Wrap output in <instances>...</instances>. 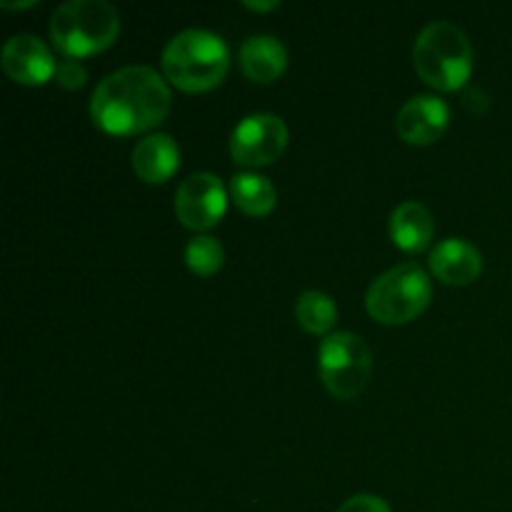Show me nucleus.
Returning <instances> with one entry per match:
<instances>
[{"mask_svg": "<svg viewBox=\"0 0 512 512\" xmlns=\"http://www.w3.org/2000/svg\"><path fill=\"white\" fill-rule=\"evenodd\" d=\"M173 108L165 75L148 65H128L100 80L90 98V118L103 133L130 138L158 128Z\"/></svg>", "mask_w": 512, "mask_h": 512, "instance_id": "obj_1", "label": "nucleus"}, {"mask_svg": "<svg viewBox=\"0 0 512 512\" xmlns=\"http://www.w3.org/2000/svg\"><path fill=\"white\" fill-rule=\"evenodd\" d=\"M160 65L165 80L183 93H208L228 75L230 50L220 35L190 28L170 38Z\"/></svg>", "mask_w": 512, "mask_h": 512, "instance_id": "obj_2", "label": "nucleus"}, {"mask_svg": "<svg viewBox=\"0 0 512 512\" xmlns=\"http://www.w3.org/2000/svg\"><path fill=\"white\" fill-rule=\"evenodd\" d=\"M415 73L435 90L453 93L473 75V48L463 30L448 20H435L420 30L413 48Z\"/></svg>", "mask_w": 512, "mask_h": 512, "instance_id": "obj_3", "label": "nucleus"}, {"mask_svg": "<svg viewBox=\"0 0 512 512\" xmlns=\"http://www.w3.org/2000/svg\"><path fill=\"white\" fill-rule=\"evenodd\" d=\"M120 33V13L108 0H70L50 18V38L65 58L103 53Z\"/></svg>", "mask_w": 512, "mask_h": 512, "instance_id": "obj_4", "label": "nucleus"}, {"mask_svg": "<svg viewBox=\"0 0 512 512\" xmlns=\"http://www.w3.org/2000/svg\"><path fill=\"white\" fill-rule=\"evenodd\" d=\"M433 300L430 275L418 263H403L373 280L365 308L373 320L383 325H405L420 318Z\"/></svg>", "mask_w": 512, "mask_h": 512, "instance_id": "obj_5", "label": "nucleus"}, {"mask_svg": "<svg viewBox=\"0 0 512 512\" xmlns=\"http://www.w3.org/2000/svg\"><path fill=\"white\" fill-rule=\"evenodd\" d=\"M318 370L325 390L338 400H353L368 388L373 355L368 343L355 333H333L318 350Z\"/></svg>", "mask_w": 512, "mask_h": 512, "instance_id": "obj_6", "label": "nucleus"}, {"mask_svg": "<svg viewBox=\"0 0 512 512\" xmlns=\"http://www.w3.org/2000/svg\"><path fill=\"white\" fill-rule=\"evenodd\" d=\"M288 125L273 113H255L240 120L230 135V158L240 168H265L288 148Z\"/></svg>", "mask_w": 512, "mask_h": 512, "instance_id": "obj_7", "label": "nucleus"}, {"mask_svg": "<svg viewBox=\"0 0 512 512\" xmlns=\"http://www.w3.org/2000/svg\"><path fill=\"white\" fill-rule=\"evenodd\" d=\"M228 210V190L213 173H195L175 193V215L180 225L195 233L215 228Z\"/></svg>", "mask_w": 512, "mask_h": 512, "instance_id": "obj_8", "label": "nucleus"}, {"mask_svg": "<svg viewBox=\"0 0 512 512\" xmlns=\"http://www.w3.org/2000/svg\"><path fill=\"white\" fill-rule=\"evenodd\" d=\"M0 65L3 73L8 75L13 83L18 85H45L48 80L55 78V55L50 53L48 45L35 35H13L8 43L3 45V55H0Z\"/></svg>", "mask_w": 512, "mask_h": 512, "instance_id": "obj_9", "label": "nucleus"}, {"mask_svg": "<svg viewBox=\"0 0 512 512\" xmlns=\"http://www.w3.org/2000/svg\"><path fill=\"white\" fill-rule=\"evenodd\" d=\"M450 125V108L435 95H415L395 118L400 140L408 145H433Z\"/></svg>", "mask_w": 512, "mask_h": 512, "instance_id": "obj_10", "label": "nucleus"}, {"mask_svg": "<svg viewBox=\"0 0 512 512\" xmlns=\"http://www.w3.org/2000/svg\"><path fill=\"white\" fill-rule=\"evenodd\" d=\"M430 270L435 278L453 288L475 283L483 273V255L473 243L460 238H448L435 245L430 253Z\"/></svg>", "mask_w": 512, "mask_h": 512, "instance_id": "obj_11", "label": "nucleus"}, {"mask_svg": "<svg viewBox=\"0 0 512 512\" xmlns=\"http://www.w3.org/2000/svg\"><path fill=\"white\" fill-rule=\"evenodd\" d=\"M180 165V148L168 133H150L133 148V170L143 183L163 185Z\"/></svg>", "mask_w": 512, "mask_h": 512, "instance_id": "obj_12", "label": "nucleus"}, {"mask_svg": "<svg viewBox=\"0 0 512 512\" xmlns=\"http://www.w3.org/2000/svg\"><path fill=\"white\" fill-rule=\"evenodd\" d=\"M288 68V50L273 35H253L240 45V70L250 83H275Z\"/></svg>", "mask_w": 512, "mask_h": 512, "instance_id": "obj_13", "label": "nucleus"}, {"mask_svg": "<svg viewBox=\"0 0 512 512\" xmlns=\"http://www.w3.org/2000/svg\"><path fill=\"white\" fill-rule=\"evenodd\" d=\"M435 235L433 213L423 203H400L390 215V240L403 253H423Z\"/></svg>", "mask_w": 512, "mask_h": 512, "instance_id": "obj_14", "label": "nucleus"}, {"mask_svg": "<svg viewBox=\"0 0 512 512\" xmlns=\"http://www.w3.org/2000/svg\"><path fill=\"white\" fill-rule=\"evenodd\" d=\"M230 200L240 213L250 218H265L275 210L278 193L275 185L260 173H238L230 180Z\"/></svg>", "mask_w": 512, "mask_h": 512, "instance_id": "obj_15", "label": "nucleus"}, {"mask_svg": "<svg viewBox=\"0 0 512 512\" xmlns=\"http://www.w3.org/2000/svg\"><path fill=\"white\" fill-rule=\"evenodd\" d=\"M295 320L310 335H328L338 323V305L328 293L308 290L295 303Z\"/></svg>", "mask_w": 512, "mask_h": 512, "instance_id": "obj_16", "label": "nucleus"}, {"mask_svg": "<svg viewBox=\"0 0 512 512\" xmlns=\"http://www.w3.org/2000/svg\"><path fill=\"white\" fill-rule=\"evenodd\" d=\"M223 245L213 238V235H195L188 245H185V265L190 273L200 275V278H210L223 268Z\"/></svg>", "mask_w": 512, "mask_h": 512, "instance_id": "obj_17", "label": "nucleus"}, {"mask_svg": "<svg viewBox=\"0 0 512 512\" xmlns=\"http://www.w3.org/2000/svg\"><path fill=\"white\" fill-rule=\"evenodd\" d=\"M55 83L65 90H80L88 80V70L83 68L78 58H63L55 68Z\"/></svg>", "mask_w": 512, "mask_h": 512, "instance_id": "obj_18", "label": "nucleus"}, {"mask_svg": "<svg viewBox=\"0 0 512 512\" xmlns=\"http://www.w3.org/2000/svg\"><path fill=\"white\" fill-rule=\"evenodd\" d=\"M338 512H393V510H390V505L385 503L383 498H378V495H355V498L345 500Z\"/></svg>", "mask_w": 512, "mask_h": 512, "instance_id": "obj_19", "label": "nucleus"}, {"mask_svg": "<svg viewBox=\"0 0 512 512\" xmlns=\"http://www.w3.org/2000/svg\"><path fill=\"white\" fill-rule=\"evenodd\" d=\"M243 5H245V8H248V10H253V13H270V10L280 8L278 0H270V3H253V0H245Z\"/></svg>", "mask_w": 512, "mask_h": 512, "instance_id": "obj_20", "label": "nucleus"}, {"mask_svg": "<svg viewBox=\"0 0 512 512\" xmlns=\"http://www.w3.org/2000/svg\"><path fill=\"white\" fill-rule=\"evenodd\" d=\"M35 0H30V3H0V8L5 10H25V8H33Z\"/></svg>", "mask_w": 512, "mask_h": 512, "instance_id": "obj_21", "label": "nucleus"}]
</instances>
